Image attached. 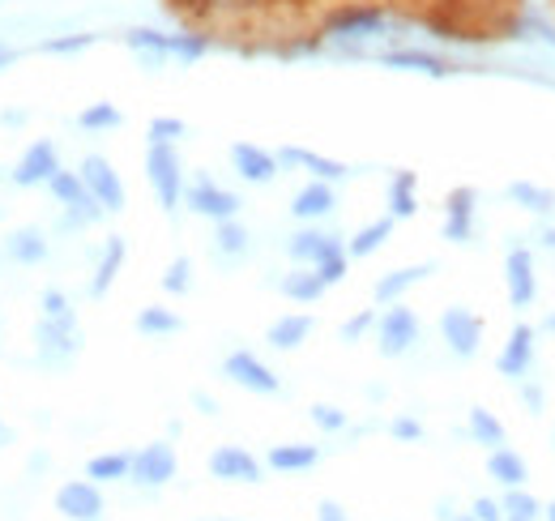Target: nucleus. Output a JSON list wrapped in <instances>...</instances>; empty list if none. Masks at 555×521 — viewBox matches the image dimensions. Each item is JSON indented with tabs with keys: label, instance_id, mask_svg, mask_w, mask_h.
<instances>
[{
	"label": "nucleus",
	"instance_id": "1",
	"mask_svg": "<svg viewBox=\"0 0 555 521\" xmlns=\"http://www.w3.org/2000/svg\"><path fill=\"white\" fill-rule=\"evenodd\" d=\"M145 180H150V189H154L158 205L167 214L180 209V201H184V163H180L176 145L150 141V150H145Z\"/></svg>",
	"mask_w": 555,
	"mask_h": 521
},
{
	"label": "nucleus",
	"instance_id": "2",
	"mask_svg": "<svg viewBox=\"0 0 555 521\" xmlns=\"http://www.w3.org/2000/svg\"><path fill=\"white\" fill-rule=\"evenodd\" d=\"M35 346L43 364H69L73 355L81 351V329H77V313L73 317H39L35 326Z\"/></svg>",
	"mask_w": 555,
	"mask_h": 521
},
{
	"label": "nucleus",
	"instance_id": "3",
	"mask_svg": "<svg viewBox=\"0 0 555 521\" xmlns=\"http://www.w3.org/2000/svg\"><path fill=\"white\" fill-rule=\"evenodd\" d=\"M440 338L449 342V351L457 359H475L479 346H483V317L462 308V304H453V308L440 313Z\"/></svg>",
	"mask_w": 555,
	"mask_h": 521
},
{
	"label": "nucleus",
	"instance_id": "4",
	"mask_svg": "<svg viewBox=\"0 0 555 521\" xmlns=\"http://www.w3.org/2000/svg\"><path fill=\"white\" fill-rule=\"evenodd\" d=\"M77 176H81V185L90 189V196H94L107 214H120V209H125V185H120L116 167H112L103 154H86L81 167H77Z\"/></svg>",
	"mask_w": 555,
	"mask_h": 521
},
{
	"label": "nucleus",
	"instance_id": "5",
	"mask_svg": "<svg viewBox=\"0 0 555 521\" xmlns=\"http://www.w3.org/2000/svg\"><path fill=\"white\" fill-rule=\"evenodd\" d=\"M222 377H227L231 385H240V390L266 393V397L282 390V381L274 377V368H270V364H261L253 351H231V355L222 359Z\"/></svg>",
	"mask_w": 555,
	"mask_h": 521
},
{
	"label": "nucleus",
	"instance_id": "6",
	"mask_svg": "<svg viewBox=\"0 0 555 521\" xmlns=\"http://www.w3.org/2000/svg\"><path fill=\"white\" fill-rule=\"evenodd\" d=\"M376 338H380V355H385V359H398V355H406L418 342V317L398 300V304H389V313L376 321Z\"/></svg>",
	"mask_w": 555,
	"mask_h": 521
},
{
	"label": "nucleus",
	"instance_id": "7",
	"mask_svg": "<svg viewBox=\"0 0 555 521\" xmlns=\"http://www.w3.org/2000/svg\"><path fill=\"white\" fill-rule=\"evenodd\" d=\"M376 61L389 68H402V73H423V77H453L462 73V61L453 56H440V52H423V48H380Z\"/></svg>",
	"mask_w": 555,
	"mask_h": 521
},
{
	"label": "nucleus",
	"instance_id": "8",
	"mask_svg": "<svg viewBox=\"0 0 555 521\" xmlns=\"http://www.w3.org/2000/svg\"><path fill=\"white\" fill-rule=\"evenodd\" d=\"M504 291H508L513 308H530L539 300V265H534L530 249H513L504 257Z\"/></svg>",
	"mask_w": 555,
	"mask_h": 521
},
{
	"label": "nucleus",
	"instance_id": "9",
	"mask_svg": "<svg viewBox=\"0 0 555 521\" xmlns=\"http://www.w3.org/2000/svg\"><path fill=\"white\" fill-rule=\"evenodd\" d=\"M184 201H189L193 214H202L209 223H227V218L240 214V196L231 189H218L209 176H197L193 185H184Z\"/></svg>",
	"mask_w": 555,
	"mask_h": 521
},
{
	"label": "nucleus",
	"instance_id": "10",
	"mask_svg": "<svg viewBox=\"0 0 555 521\" xmlns=\"http://www.w3.org/2000/svg\"><path fill=\"white\" fill-rule=\"evenodd\" d=\"M48 193H52L61 205H65V209H69L73 223H99V218L107 214V209H103V205L90 196V189L81 185V176H77V171H65V167H61V171L48 180Z\"/></svg>",
	"mask_w": 555,
	"mask_h": 521
},
{
	"label": "nucleus",
	"instance_id": "11",
	"mask_svg": "<svg viewBox=\"0 0 555 521\" xmlns=\"http://www.w3.org/2000/svg\"><path fill=\"white\" fill-rule=\"evenodd\" d=\"M56 171H61L56 141L39 137V141H30V145H26V154L17 158V167H13V185H17V189H35V185H48Z\"/></svg>",
	"mask_w": 555,
	"mask_h": 521
},
{
	"label": "nucleus",
	"instance_id": "12",
	"mask_svg": "<svg viewBox=\"0 0 555 521\" xmlns=\"http://www.w3.org/2000/svg\"><path fill=\"white\" fill-rule=\"evenodd\" d=\"M534 355H539V329L513 326L504 351H500V359H495V368H500V377H508V381H526L530 368H534Z\"/></svg>",
	"mask_w": 555,
	"mask_h": 521
},
{
	"label": "nucleus",
	"instance_id": "13",
	"mask_svg": "<svg viewBox=\"0 0 555 521\" xmlns=\"http://www.w3.org/2000/svg\"><path fill=\"white\" fill-rule=\"evenodd\" d=\"M176 449L167 445V441H154V445H145L141 454H133V470H129V479L141 483V487H163V483H171L176 479Z\"/></svg>",
	"mask_w": 555,
	"mask_h": 521
},
{
	"label": "nucleus",
	"instance_id": "14",
	"mask_svg": "<svg viewBox=\"0 0 555 521\" xmlns=\"http://www.w3.org/2000/svg\"><path fill=\"white\" fill-rule=\"evenodd\" d=\"M56 513H65L69 521H99L103 513V492L94 479H69L56 492Z\"/></svg>",
	"mask_w": 555,
	"mask_h": 521
},
{
	"label": "nucleus",
	"instance_id": "15",
	"mask_svg": "<svg viewBox=\"0 0 555 521\" xmlns=\"http://www.w3.org/2000/svg\"><path fill=\"white\" fill-rule=\"evenodd\" d=\"M209 474L222 479V483H257L261 479V461L240 449V445H222L209 454Z\"/></svg>",
	"mask_w": 555,
	"mask_h": 521
},
{
	"label": "nucleus",
	"instance_id": "16",
	"mask_svg": "<svg viewBox=\"0 0 555 521\" xmlns=\"http://www.w3.org/2000/svg\"><path fill=\"white\" fill-rule=\"evenodd\" d=\"M231 167L248 185H270L278 176V154H270L266 145H253V141H235L231 145Z\"/></svg>",
	"mask_w": 555,
	"mask_h": 521
},
{
	"label": "nucleus",
	"instance_id": "17",
	"mask_svg": "<svg viewBox=\"0 0 555 521\" xmlns=\"http://www.w3.org/2000/svg\"><path fill=\"white\" fill-rule=\"evenodd\" d=\"M475 201H479V193L466 189V185L449 193V201H444V240L466 244L475 236Z\"/></svg>",
	"mask_w": 555,
	"mask_h": 521
},
{
	"label": "nucleus",
	"instance_id": "18",
	"mask_svg": "<svg viewBox=\"0 0 555 521\" xmlns=\"http://www.w3.org/2000/svg\"><path fill=\"white\" fill-rule=\"evenodd\" d=\"M278 163H286V167H304V171H312V176L325 180V185H338V180H347L350 176L347 163L325 158V154H312V150H304V145H282V150H278Z\"/></svg>",
	"mask_w": 555,
	"mask_h": 521
},
{
	"label": "nucleus",
	"instance_id": "19",
	"mask_svg": "<svg viewBox=\"0 0 555 521\" xmlns=\"http://www.w3.org/2000/svg\"><path fill=\"white\" fill-rule=\"evenodd\" d=\"M338 249H347V244L338 236H330V231H295L286 240V257L295 260V265H321V260L330 257V253H338Z\"/></svg>",
	"mask_w": 555,
	"mask_h": 521
},
{
	"label": "nucleus",
	"instance_id": "20",
	"mask_svg": "<svg viewBox=\"0 0 555 521\" xmlns=\"http://www.w3.org/2000/svg\"><path fill=\"white\" fill-rule=\"evenodd\" d=\"M427 274H436L431 260H418V265H406V269H393V274H385V278L376 282L372 295H376V304H398V300H402L411 287H418Z\"/></svg>",
	"mask_w": 555,
	"mask_h": 521
},
{
	"label": "nucleus",
	"instance_id": "21",
	"mask_svg": "<svg viewBox=\"0 0 555 521\" xmlns=\"http://www.w3.org/2000/svg\"><path fill=\"white\" fill-rule=\"evenodd\" d=\"M334 205H338L334 189H330L325 180H312V185H304V189L295 193V201H291V214H295L299 223H317V218L334 214Z\"/></svg>",
	"mask_w": 555,
	"mask_h": 521
},
{
	"label": "nucleus",
	"instance_id": "22",
	"mask_svg": "<svg viewBox=\"0 0 555 521\" xmlns=\"http://www.w3.org/2000/svg\"><path fill=\"white\" fill-rule=\"evenodd\" d=\"M487 474H491L500 487H521V483L530 479V466H526V457L517 454V449L500 445V449H487Z\"/></svg>",
	"mask_w": 555,
	"mask_h": 521
},
{
	"label": "nucleus",
	"instance_id": "23",
	"mask_svg": "<svg viewBox=\"0 0 555 521\" xmlns=\"http://www.w3.org/2000/svg\"><path fill=\"white\" fill-rule=\"evenodd\" d=\"M125 43H129V48H133L150 68H158V65H167V61H171V35H163V30L133 26V30H125Z\"/></svg>",
	"mask_w": 555,
	"mask_h": 521
},
{
	"label": "nucleus",
	"instance_id": "24",
	"mask_svg": "<svg viewBox=\"0 0 555 521\" xmlns=\"http://www.w3.org/2000/svg\"><path fill=\"white\" fill-rule=\"evenodd\" d=\"M312 317L308 313H286V317H278L270 333H266V342L274 346V351H295V346H304L308 342V333H312Z\"/></svg>",
	"mask_w": 555,
	"mask_h": 521
},
{
	"label": "nucleus",
	"instance_id": "25",
	"mask_svg": "<svg viewBox=\"0 0 555 521\" xmlns=\"http://www.w3.org/2000/svg\"><path fill=\"white\" fill-rule=\"evenodd\" d=\"M278 287H282V295H286V300H295V304H312V300H321V295L330 291L312 265H295Z\"/></svg>",
	"mask_w": 555,
	"mask_h": 521
},
{
	"label": "nucleus",
	"instance_id": "26",
	"mask_svg": "<svg viewBox=\"0 0 555 521\" xmlns=\"http://www.w3.org/2000/svg\"><path fill=\"white\" fill-rule=\"evenodd\" d=\"M125 240L120 236H112L107 244H103V257L94 265V278H90V295H107L112 291V282H116V274H120V265H125Z\"/></svg>",
	"mask_w": 555,
	"mask_h": 521
},
{
	"label": "nucleus",
	"instance_id": "27",
	"mask_svg": "<svg viewBox=\"0 0 555 521\" xmlns=\"http://www.w3.org/2000/svg\"><path fill=\"white\" fill-rule=\"evenodd\" d=\"M214 253H218L222 260L248 257V253H253V236H248V227L235 223V218L218 223V231H214Z\"/></svg>",
	"mask_w": 555,
	"mask_h": 521
},
{
	"label": "nucleus",
	"instance_id": "28",
	"mask_svg": "<svg viewBox=\"0 0 555 521\" xmlns=\"http://www.w3.org/2000/svg\"><path fill=\"white\" fill-rule=\"evenodd\" d=\"M393 223L398 218H372L367 227H359L354 236H350V244H347V257H372V253H380V244L393 236Z\"/></svg>",
	"mask_w": 555,
	"mask_h": 521
},
{
	"label": "nucleus",
	"instance_id": "29",
	"mask_svg": "<svg viewBox=\"0 0 555 521\" xmlns=\"http://www.w3.org/2000/svg\"><path fill=\"white\" fill-rule=\"evenodd\" d=\"M4 249H9V257L22 260V265H39V260H48V236L39 227H17Z\"/></svg>",
	"mask_w": 555,
	"mask_h": 521
},
{
	"label": "nucleus",
	"instance_id": "30",
	"mask_svg": "<svg viewBox=\"0 0 555 521\" xmlns=\"http://www.w3.org/2000/svg\"><path fill=\"white\" fill-rule=\"evenodd\" d=\"M270 470H282V474H295V470H312L321 461V449L317 445H274L270 454Z\"/></svg>",
	"mask_w": 555,
	"mask_h": 521
},
{
	"label": "nucleus",
	"instance_id": "31",
	"mask_svg": "<svg viewBox=\"0 0 555 521\" xmlns=\"http://www.w3.org/2000/svg\"><path fill=\"white\" fill-rule=\"evenodd\" d=\"M418 176L415 171H398L389 180V218H415L418 214Z\"/></svg>",
	"mask_w": 555,
	"mask_h": 521
},
{
	"label": "nucleus",
	"instance_id": "32",
	"mask_svg": "<svg viewBox=\"0 0 555 521\" xmlns=\"http://www.w3.org/2000/svg\"><path fill=\"white\" fill-rule=\"evenodd\" d=\"M508 201H513V205H521L526 214H539V218L555 214V193L552 189H543V185H530V180L508 185Z\"/></svg>",
	"mask_w": 555,
	"mask_h": 521
},
{
	"label": "nucleus",
	"instance_id": "33",
	"mask_svg": "<svg viewBox=\"0 0 555 521\" xmlns=\"http://www.w3.org/2000/svg\"><path fill=\"white\" fill-rule=\"evenodd\" d=\"M470 436H475V445H483V449H500V445H508L504 423H500L487 406H470Z\"/></svg>",
	"mask_w": 555,
	"mask_h": 521
},
{
	"label": "nucleus",
	"instance_id": "34",
	"mask_svg": "<svg viewBox=\"0 0 555 521\" xmlns=\"http://www.w3.org/2000/svg\"><path fill=\"white\" fill-rule=\"evenodd\" d=\"M129 470H133V454H99V457H90L86 479H94V483H116V479H129Z\"/></svg>",
	"mask_w": 555,
	"mask_h": 521
},
{
	"label": "nucleus",
	"instance_id": "35",
	"mask_svg": "<svg viewBox=\"0 0 555 521\" xmlns=\"http://www.w3.org/2000/svg\"><path fill=\"white\" fill-rule=\"evenodd\" d=\"M500 513H504V521H539L543 518V505L526 487H508L504 500H500Z\"/></svg>",
	"mask_w": 555,
	"mask_h": 521
},
{
	"label": "nucleus",
	"instance_id": "36",
	"mask_svg": "<svg viewBox=\"0 0 555 521\" xmlns=\"http://www.w3.org/2000/svg\"><path fill=\"white\" fill-rule=\"evenodd\" d=\"M184 321L171 313V308H158V304H150V308H141L138 313V333H150V338H167V333H180Z\"/></svg>",
	"mask_w": 555,
	"mask_h": 521
},
{
	"label": "nucleus",
	"instance_id": "37",
	"mask_svg": "<svg viewBox=\"0 0 555 521\" xmlns=\"http://www.w3.org/2000/svg\"><path fill=\"white\" fill-rule=\"evenodd\" d=\"M77 125H81L86 132H107V129H120L125 116H120L116 103H90V107L77 116Z\"/></svg>",
	"mask_w": 555,
	"mask_h": 521
},
{
	"label": "nucleus",
	"instance_id": "38",
	"mask_svg": "<svg viewBox=\"0 0 555 521\" xmlns=\"http://www.w3.org/2000/svg\"><path fill=\"white\" fill-rule=\"evenodd\" d=\"M189 287H193V260L176 257L163 274V291L167 295H189Z\"/></svg>",
	"mask_w": 555,
	"mask_h": 521
},
{
	"label": "nucleus",
	"instance_id": "39",
	"mask_svg": "<svg viewBox=\"0 0 555 521\" xmlns=\"http://www.w3.org/2000/svg\"><path fill=\"white\" fill-rule=\"evenodd\" d=\"M94 43H99V35H61V39H43L39 48L52 52V56H73V52H86Z\"/></svg>",
	"mask_w": 555,
	"mask_h": 521
},
{
	"label": "nucleus",
	"instance_id": "40",
	"mask_svg": "<svg viewBox=\"0 0 555 521\" xmlns=\"http://www.w3.org/2000/svg\"><path fill=\"white\" fill-rule=\"evenodd\" d=\"M347 265H350L347 249H338V253H330V257L321 260V265H312V269L321 274V282H325V287H338V282L347 278Z\"/></svg>",
	"mask_w": 555,
	"mask_h": 521
},
{
	"label": "nucleus",
	"instance_id": "41",
	"mask_svg": "<svg viewBox=\"0 0 555 521\" xmlns=\"http://www.w3.org/2000/svg\"><path fill=\"white\" fill-rule=\"evenodd\" d=\"M312 423H317L321 432H343V428H347V410H343V406H330V402H317V406H312Z\"/></svg>",
	"mask_w": 555,
	"mask_h": 521
},
{
	"label": "nucleus",
	"instance_id": "42",
	"mask_svg": "<svg viewBox=\"0 0 555 521\" xmlns=\"http://www.w3.org/2000/svg\"><path fill=\"white\" fill-rule=\"evenodd\" d=\"M184 120H176V116H154V120H150V141H167V145H171V141H176V137H184Z\"/></svg>",
	"mask_w": 555,
	"mask_h": 521
},
{
	"label": "nucleus",
	"instance_id": "43",
	"mask_svg": "<svg viewBox=\"0 0 555 521\" xmlns=\"http://www.w3.org/2000/svg\"><path fill=\"white\" fill-rule=\"evenodd\" d=\"M376 321H380V317H376L372 308H363V313H354V317H350L347 326H343V342H359V338H363L367 329H376Z\"/></svg>",
	"mask_w": 555,
	"mask_h": 521
},
{
	"label": "nucleus",
	"instance_id": "44",
	"mask_svg": "<svg viewBox=\"0 0 555 521\" xmlns=\"http://www.w3.org/2000/svg\"><path fill=\"white\" fill-rule=\"evenodd\" d=\"M389 432H393L398 441H423V423L411 419V415H398V419L389 423Z\"/></svg>",
	"mask_w": 555,
	"mask_h": 521
},
{
	"label": "nucleus",
	"instance_id": "45",
	"mask_svg": "<svg viewBox=\"0 0 555 521\" xmlns=\"http://www.w3.org/2000/svg\"><path fill=\"white\" fill-rule=\"evenodd\" d=\"M43 317H73L65 291H43Z\"/></svg>",
	"mask_w": 555,
	"mask_h": 521
},
{
	"label": "nucleus",
	"instance_id": "46",
	"mask_svg": "<svg viewBox=\"0 0 555 521\" xmlns=\"http://www.w3.org/2000/svg\"><path fill=\"white\" fill-rule=\"evenodd\" d=\"M521 402H526V410H530V415H543L547 393H543V385H534V381H521Z\"/></svg>",
	"mask_w": 555,
	"mask_h": 521
},
{
	"label": "nucleus",
	"instance_id": "47",
	"mask_svg": "<svg viewBox=\"0 0 555 521\" xmlns=\"http://www.w3.org/2000/svg\"><path fill=\"white\" fill-rule=\"evenodd\" d=\"M470 513L479 521H504V513H500V500H491V496H479L475 505H470Z\"/></svg>",
	"mask_w": 555,
	"mask_h": 521
},
{
	"label": "nucleus",
	"instance_id": "48",
	"mask_svg": "<svg viewBox=\"0 0 555 521\" xmlns=\"http://www.w3.org/2000/svg\"><path fill=\"white\" fill-rule=\"evenodd\" d=\"M317 521H347V513H343V505H338V500H321Z\"/></svg>",
	"mask_w": 555,
	"mask_h": 521
},
{
	"label": "nucleus",
	"instance_id": "49",
	"mask_svg": "<svg viewBox=\"0 0 555 521\" xmlns=\"http://www.w3.org/2000/svg\"><path fill=\"white\" fill-rule=\"evenodd\" d=\"M13 61H17V48L0 39V68H9V65H13Z\"/></svg>",
	"mask_w": 555,
	"mask_h": 521
},
{
	"label": "nucleus",
	"instance_id": "50",
	"mask_svg": "<svg viewBox=\"0 0 555 521\" xmlns=\"http://www.w3.org/2000/svg\"><path fill=\"white\" fill-rule=\"evenodd\" d=\"M539 244H543V249H547V253H555V231H552V227H547V231H543V236H539Z\"/></svg>",
	"mask_w": 555,
	"mask_h": 521
},
{
	"label": "nucleus",
	"instance_id": "51",
	"mask_svg": "<svg viewBox=\"0 0 555 521\" xmlns=\"http://www.w3.org/2000/svg\"><path fill=\"white\" fill-rule=\"evenodd\" d=\"M4 445H9V428L0 423V449H4Z\"/></svg>",
	"mask_w": 555,
	"mask_h": 521
},
{
	"label": "nucleus",
	"instance_id": "52",
	"mask_svg": "<svg viewBox=\"0 0 555 521\" xmlns=\"http://www.w3.org/2000/svg\"><path fill=\"white\" fill-rule=\"evenodd\" d=\"M543 518H547V521H555V505H543Z\"/></svg>",
	"mask_w": 555,
	"mask_h": 521
},
{
	"label": "nucleus",
	"instance_id": "53",
	"mask_svg": "<svg viewBox=\"0 0 555 521\" xmlns=\"http://www.w3.org/2000/svg\"><path fill=\"white\" fill-rule=\"evenodd\" d=\"M453 521H479L475 513H462V518H453Z\"/></svg>",
	"mask_w": 555,
	"mask_h": 521
},
{
	"label": "nucleus",
	"instance_id": "54",
	"mask_svg": "<svg viewBox=\"0 0 555 521\" xmlns=\"http://www.w3.org/2000/svg\"><path fill=\"white\" fill-rule=\"evenodd\" d=\"M547 329H555V317H552V321H547Z\"/></svg>",
	"mask_w": 555,
	"mask_h": 521
}]
</instances>
